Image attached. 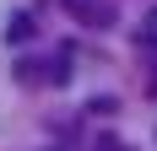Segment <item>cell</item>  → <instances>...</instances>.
Masks as SVG:
<instances>
[{"instance_id":"cell-1","label":"cell","mask_w":157,"mask_h":151,"mask_svg":"<svg viewBox=\"0 0 157 151\" xmlns=\"http://www.w3.org/2000/svg\"><path fill=\"white\" fill-rule=\"evenodd\" d=\"M71 16H76L81 27H114L119 22L114 0H71Z\"/></svg>"},{"instance_id":"cell-2","label":"cell","mask_w":157,"mask_h":151,"mask_svg":"<svg viewBox=\"0 0 157 151\" xmlns=\"http://www.w3.org/2000/svg\"><path fill=\"white\" fill-rule=\"evenodd\" d=\"M33 38V16L27 11H11V22H6V43H27Z\"/></svg>"},{"instance_id":"cell-3","label":"cell","mask_w":157,"mask_h":151,"mask_svg":"<svg viewBox=\"0 0 157 151\" xmlns=\"http://www.w3.org/2000/svg\"><path fill=\"white\" fill-rule=\"evenodd\" d=\"M114 108H119V97H109V92L103 97H87V113H98V119H109Z\"/></svg>"},{"instance_id":"cell-4","label":"cell","mask_w":157,"mask_h":151,"mask_svg":"<svg viewBox=\"0 0 157 151\" xmlns=\"http://www.w3.org/2000/svg\"><path fill=\"white\" fill-rule=\"evenodd\" d=\"M146 27H152V32H157V6H152V16H146Z\"/></svg>"}]
</instances>
